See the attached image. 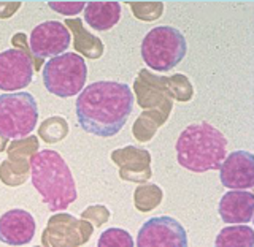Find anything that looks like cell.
I'll return each mask as SVG.
<instances>
[{
  "label": "cell",
  "mask_w": 254,
  "mask_h": 247,
  "mask_svg": "<svg viewBox=\"0 0 254 247\" xmlns=\"http://www.w3.org/2000/svg\"><path fill=\"white\" fill-rule=\"evenodd\" d=\"M133 108L130 87L116 81H97L79 92L76 119L79 127L95 137H115L127 122Z\"/></svg>",
  "instance_id": "obj_1"
},
{
  "label": "cell",
  "mask_w": 254,
  "mask_h": 247,
  "mask_svg": "<svg viewBox=\"0 0 254 247\" xmlns=\"http://www.w3.org/2000/svg\"><path fill=\"white\" fill-rule=\"evenodd\" d=\"M30 179L51 211H65L78 198L73 174L56 150L45 149L32 155Z\"/></svg>",
  "instance_id": "obj_2"
},
{
  "label": "cell",
  "mask_w": 254,
  "mask_h": 247,
  "mask_svg": "<svg viewBox=\"0 0 254 247\" xmlns=\"http://www.w3.org/2000/svg\"><path fill=\"white\" fill-rule=\"evenodd\" d=\"M227 155V138L210 122L188 125L177 141L178 163L192 173L219 170Z\"/></svg>",
  "instance_id": "obj_3"
},
{
  "label": "cell",
  "mask_w": 254,
  "mask_h": 247,
  "mask_svg": "<svg viewBox=\"0 0 254 247\" xmlns=\"http://www.w3.org/2000/svg\"><path fill=\"white\" fill-rule=\"evenodd\" d=\"M186 51L185 35L170 26L151 29L141 42V59L154 71H170L185 59Z\"/></svg>",
  "instance_id": "obj_4"
},
{
  "label": "cell",
  "mask_w": 254,
  "mask_h": 247,
  "mask_svg": "<svg viewBox=\"0 0 254 247\" xmlns=\"http://www.w3.org/2000/svg\"><path fill=\"white\" fill-rule=\"evenodd\" d=\"M38 122V105L29 92L0 95V138L22 140L34 132Z\"/></svg>",
  "instance_id": "obj_5"
},
{
  "label": "cell",
  "mask_w": 254,
  "mask_h": 247,
  "mask_svg": "<svg viewBox=\"0 0 254 247\" xmlns=\"http://www.w3.org/2000/svg\"><path fill=\"white\" fill-rule=\"evenodd\" d=\"M86 78V62L76 52H64L46 62L43 67V83L46 91L61 99L73 97L81 92Z\"/></svg>",
  "instance_id": "obj_6"
},
{
  "label": "cell",
  "mask_w": 254,
  "mask_h": 247,
  "mask_svg": "<svg viewBox=\"0 0 254 247\" xmlns=\"http://www.w3.org/2000/svg\"><path fill=\"white\" fill-rule=\"evenodd\" d=\"M94 227L83 219L67 212H58L50 217L42 233L43 247H79L91 240Z\"/></svg>",
  "instance_id": "obj_7"
},
{
  "label": "cell",
  "mask_w": 254,
  "mask_h": 247,
  "mask_svg": "<svg viewBox=\"0 0 254 247\" xmlns=\"http://www.w3.org/2000/svg\"><path fill=\"white\" fill-rule=\"evenodd\" d=\"M137 247H188V235L177 219L159 216L138 230Z\"/></svg>",
  "instance_id": "obj_8"
},
{
  "label": "cell",
  "mask_w": 254,
  "mask_h": 247,
  "mask_svg": "<svg viewBox=\"0 0 254 247\" xmlns=\"http://www.w3.org/2000/svg\"><path fill=\"white\" fill-rule=\"evenodd\" d=\"M133 91L137 94V100L141 109L159 111L165 116H170L173 97L169 89L167 76H157L148 70H140L138 76L135 78Z\"/></svg>",
  "instance_id": "obj_9"
},
{
  "label": "cell",
  "mask_w": 254,
  "mask_h": 247,
  "mask_svg": "<svg viewBox=\"0 0 254 247\" xmlns=\"http://www.w3.org/2000/svg\"><path fill=\"white\" fill-rule=\"evenodd\" d=\"M29 42L34 59H53L64 54V51L70 46V32L64 26V22L46 21L32 30Z\"/></svg>",
  "instance_id": "obj_10"
},
{
  "label": "cell",
  "mask_w": 254,
  "mask_h": 247,
  "mask_svg": "<svg viewBox=\"0 0 254 247\" xmlns=\"http://www.w3.org/2000/svg\"><path fill=\"white\" fill-rule=\"evenodd\" d=\"M34 71V62L18 48L0 52V89L2 91L14 92L27 87L32 83Z\"/></svg>",
  "instance_id": "obj_11"
},
{
  "label": "cell",
  "mask_w": 254,
  "mask_h": 247,
  "mask_svg": "<svg viewBox=\"0 0 254 247\" xmlns=\"http://www.w3.org/2000/svg\"><path fill=\"white\" fill-rule=\"evenodd\" d=\"M219 179L230 190H248L254 186V155L235 150L226 155L219 166Z\"/></svg>",
  "instance_id": "obj_12"
},
{
  "label": "cell",
  "mask_w": 254,
  "mask_h": 247,
  "mask_svg": "<svg viewBox=\"0 0 254 247\" xmlns=\"http://www.w3.org/2000/svg\"><path fill=\"white\" fill-rule=\"evenodd\" d=\"M111 160L119 166V178L123 181L145 184L151 178V154L143 148L126 146L111 152Z\"/></svg>",
  "instance_id": "obj_13"
},
{
  "label": "cell",
  "mask_w": 254,
  "mask_h": 247,
  "mask_svg": "<svg viewBox=\"0 0 254 247\" xmlns=\"http://www.w3.org/2000/svg\"><path fill=\"white\" fill-rule=\"evenodd\" d=\"M35 219L24 209H10L0 217V241L8 246H24L34 240Z\"/></svg>",
  "instance_id": "obj_14"
},
{
  "label": "cell",
  "mask_w": 254,
  "mask_h": 247,
  "mask_svg": "<svg viewBox=\"0 0 254 247\" xmlns=\"http://www.w3.org/2000/svg\"><path fill=\"white\" fill-rule=\"evenodd\" d=\"M254 212V195L248 190H229L219 201V216L224 224H250Z\"/></svg>",
  "instance_id": "obj_15"
},
{
  "label": "cell",
  "mask_w": 254,
  "mask_h": 247,
  "mask_svg": "<svg viewBox=\"0 0 254 247\" xmlns=\"http://www.w3.org/2000/svg\"><path fill=\"white\" fill-rule=\"evenodd\" d=\"M121 19L119 2H89L84 6V21L99 32L110 30Z\"/></svg>",
  "instance_id": "obj_16"
},
{
  "label": "cell",
  "mask_w": 254,
  "mask_h": 247,
  "mask_svg": "<svg viewBox=\"0 0 254 247\" xmlns=\"http://www.w3.org/2000/svg\"><path fill=\"white\" fill-rule=\"evenodd\" d=\"M70 34H73V48L76 54H81L87 59H99L102 57L103 51V43L99 37H95L92 34H89L84 26L81 19H67L65 24H64Z\"/></svg>",
  "instance_id": "obj_17"
},
{
  "label": "cell",
  "mask_w": 254,
  "mask_h": 247,
  "mask_svg": "<svg viewBox=\"0 0 254 247\" xmlns=\"http://www.w3.org/2000/svg\"><path fill=\"white\" fill-rule=\"evenodd\" d=\"M214 247H254V230L250 225H230L222 228Z\"/></svg>",
  "instance_id": "obj_18"
},
{
  "label": "cell",
  "mask_w": 254,
  "mask_h": 247,
  "mask_svg": "<svg viewBox=\"0 0 254 247\" xmlns=\"http://www.w3.org/2000/svg\"><path fill=\"white\" fill-rule=\"evenodd\" d=\"M167 119L169 116L159 113V111H143L132 127L135 140L140 143H148L156 135L159 127L167 122Z\"/></svg>",
  "instance_id": "obj_19"
},
{
  "label": "cell",
  "mask_w": 254,
  "mask_h": 247,
  "mask_svg": "<svg viewBox=\"0 0 254 247\" xmlns=\"http://www.w3.org/2000/svg\"><path fill=\"white\" fill-rule=\"evenodd\" d=\"M30 174V160L26 158H6L0 165V179L10 187H18L27 181Z\"/></svg>",
  "instance_id": "obj_20"
},
{
  "label": "cell",
  "mask_w": 254,
  "mask_h": 247,
  "mask_svg": "<svg viewBox=\"0 0 254 247\" xmlns=\"http://www.w3.org/2000/svg\"><path fill=\"white\" fill-rule=\"evenodd\" d=\"M162 189L156 184H140L133 192V204L140 212L156 209L162 201Z\"/></svg>",
  "instance_id": "obj_21"
},
{
  "label": "cell",
  "mask_w": 254,
  "mask_h": 247,
  "mask_svg": "<svg viewBox=\"0 0 254 247\" xmlns=\"http://www.w3.org/2000/svg\"><path fill=\"white\" fill-rule=\"evenodd\" d=\"M67 135H68V124L61 116L48 117L38 127V137L45 143H50V145L62 141Z\"/></svg>",
  "instance_id": "obj_22"
},
{
  "label": "cell",
  "mask_w": 254,
  "mask_h": 247,
  "mask_svg": "<svg viewBox=\"0 0 254 247\" xmlns=\"http://www.w3.org/2000/svg\"><path fill=\"white\" fill-rule=\"evenodd\" d=\"M38 138L29 137L22 140H14L10 146H8V158H26L30 160L32 155L38 152Z\"/></svg>",
  "instance_id": "obj_23"
},
{
  "label": "cell",
  "mask_w": 254,
  "mask_h": 247,
  "mask_svg": "<svg viewBox=\"0 0 254 247\" xmlns=\"http://www.w3.org/2000/svg\"><path fill=\"white\" fill-rule=\"evenodd\" d=\"M97 247H133V240L123 228H108L100 235Z\"/></svg>",
  "instance_id": "obj_24"
},
{
  "label": "cell",
  "mask_w": 254,
  "mask_h": 247,
  "mask_svg": "<svg viewBox=\"0 0 254 247\" xmlns=\"http://www.w3.org/2000/svg\"><path fill=\"white\" fill-rule=\"evenodd\" d=\"M167 83H169L170 94L175 100L185 103L192 99L194 95L192 84H190V81L185 75H172L167 78Z\"/></svg>",
  "instance_id": "obj_25"
},
{
  "label": "cell",
  "mask_w": 254,
  "mask_h": 247,
  "mask_svg": "<svg viewBox=\"0 0 254 247\" xmlns=\"http://www.w3.org/2000/svg\"><path fill=\"white\" fill-rule=\"evenodd\" d=\"M129 6L132 8L135 18L145 22L159 19L164 11L162 2H129Z\"/></svg>",
  "instance_id": "obj_26"
},
{
  "label": "cell",
  "mask_w": 254,
  "mask_h": 247,
  "mask_svg": "<svg viewBox=\"0 0 254 247\" xmlns=\"http://www.w3.org/2000/svg\"><path fill=\"white\" fill-rule=\"evenodd\" d=\"M81 219L89 222L94 228L102 227L103 224H107L108 222L110 211L107 209V206H103V204H92L81 212Z\"/></svg>",
  "instance_id": "obj_27"
},
{
  "label": "cell",
  "mask_w": 254,
  "mask_h": 247,
  "mask_svg": "<svg viewBox=\"0 0 254 247\" xmlns=\"http://www.w3.org/2000/svg\"><path fill=\"white\" fill-rule=\"evenodd\" d=\"M48 6H50L51 10H54L56 13L71 16L84 10L86 3L84 2H48Z\"/></svg>",
  "instance_id": "obj_28"
},
{
  "label": "cell",
  "mask_w": 254,
  "mask_h": 247,
  "mask_svg": "<svg viewBox=\"0 0 254 247\" xmlns=\"http://www.w3.org/2000/svg\"><path fill=\"white\" fill-rule=\"evenodd\" d=\"M0 18H8V16H11L13 13L18 11V8L21 6L19 2H0Z\"/></svg>",
  "instance_id": "obj_29"
},
{
  "label": "cell",
  "mask_w": 254,
  "mask_h": 247,
  "mask_svg": "<svg viewBox=\"0 0 254 247\" xmlns=\"http://www.w3.org/2000/svg\"><path fill=\"white\" fill-rule=\"evenodd\" d=\"M35 247H38V246H35Z\"/></svg>",
  "instance_id": "obj_30"
}]
</instances>
